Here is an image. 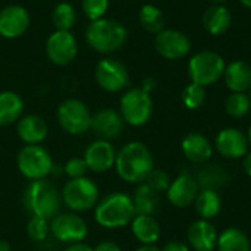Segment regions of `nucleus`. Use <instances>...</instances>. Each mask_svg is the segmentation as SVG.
Masks as SVG:
<instances>
[{"label":"nucleus","instance_id":"nucleus-1","mask_svg":"<svg viewBox=\"0 0 251 251\" xmlns=\"http://www.w3.org/2000/svg\"><path fill=\"white\" fill-rule=\"evenodd\" d=\"M154 169V159L150 149L141 141L126 143L118 153L115 171L128 184H141Z\"/></svg>","mask_w":251,"mask_h":251},{"label":"nucleus","instance_id":"nucleus-2","mask_svg":"<svg viewBox=\"0 0 251 251\" xmlns=\"http://www.w3.org/2000/svg\"><path fill=\"white\" fill-rule=\"evenodd\" d=\"M135 218V209L132 197L115 191L97 201L94 207V219L97 225L106 229H119L132 222Z\"/></svg>","mask_w":251,"mask_h":251},{"label":"nucleus","instance_id":"nucleus-3","mask_svg":"<svg viewBox=\"0 0 251 251\" xmlns=\"http://www.w3.org/2000/svg\"><path fill=\"white\" fill-rule=\"evenodd\" d=\"M126 40L128 29L121 22L106 16L97 21H90L85 29L87 44L101 54H110L121 50Z\"/></svg>","mask_w":251,"mask_h":251},{"label":"nucleus","instance_id":"nucleus-4","mask_svg":"<svg viewBox=\"0 0 251 251\" xmlns=\"http://www.w3.org/2000/svg\"><path fill=\"white\" fill-rule=\"evenodd\" d=\"M24 204L31 216L51 221L60 213L62 196L59 190L47 179L31 181L24 194Z\"/></svg>","mask_w":251,"mask_h":251},{"label":"nucleus","instance_id":"nucleus-5","mask_svg":"<svg viewBox=\"0 0 251 251\" xmlns=\"http://www.w3.org/2000/svg\"><path fill=\"white\" fill-rule=\"evenodd\" d=\"M16 166L26 179L40 181L53 174L54 163L51 154L41 144H25L18 151Z\"/></svg>","mask_w":251,"mask_h":251},{"label":"nucleus","instance_id":"nucleus-6","mask_svg":"<svg viewBox=\"0 0 251 251\" xmlns=\"http://www.w3.org/2000/svg\"><path fill=\"white\" fill-rule=\"evenodd\" d=\"M62 203L75 213L87 212L96 207L99 201V187L88 176L69 179L62 191Z\"/></svg>","mask_w":251,"mask_h":251},{"label":"nucleus","instance_id":"nucleus-7","mask_svg":"<svg viewBox=\"0 0 251 251\" xmlns=\"http://www.w3.org/2000/svg\"><path fill=\"white\" fill-rule=\"evenodd\" d=\"M226 63L224 57L212 50L196 53L188 62V75L191 82L207 87L218 82L225 72Z\"/></svg>","mask_w":251,"mask_h":251},{"label":"nucleus","instance_id":"nucleus-8","mask_svg":"<svg viewBox=\"0 0 251 251\" xmlns=\"http://www.w3.org/2000/svg\"><path fill=\"white\" fill-rule=\"evenodd\" d=\"M119 112L125 124L131 126H143L151 118L153 100L143 88H129L121 97Z\"/></svg>","mask_w":251,"mask_h":251},{"label":"nucleus","instance_id":"nucleus-9","mask_svg":"<svg viewBox=\"0 0 251 251\" xmlns=\"http://www.w3.org/2000/svg\"><path fill=\"white\" fill-rule=\"evenodd\" d=\"M57 122L60 128L71 135H81L91 126L93 113L79 99H66L57 107Z\"/></svg>","mask_w":251,"mask_h":251},{"label":"nucleus","instance_id":"nucleus-10","mask_svg":"<svg viewBox=\"0 0 251 251\" xmlns=\"http://www.w3.org/2000/svg\"><path fill=\"white\" fill-rule=\"evenodd\" d=\"M50 234L60 243L75 244L84 243L88 235L87 222L75 212L57 213L50 221Z\"/></svg>","mask_w":251,"mask_h":251},{"label":"nucleus","instance_id":"nucleus-11","mask_svg":"<svg viewBox=\"0 0 251 251\" xmlns=\"http://www.w3.org/2000/svg\"><path fill=\"white\" fill-rule=\"evenodd\" d=\"M94 78L101 90L106 93H121L128 87L129 74L126 66L112 57L100 59L94 69Z\"/></svg>","mask_w":251,"mask_h":251},{"label":"nucleus","instance_id":"nucleus-12","mask_svg":"<svg viewBox=\"0 0 251 251\" xmlns=\"http://www.w3.org/2000/svg\"><path fill=\"white\" fill-rule=\"evenodd\" d=\"M46 54L57 66L72 63L78 56V41L71 31L54 29L46 41Z\"/></svg>","mask_w":251,"mask_h":251},{"label":"nucleus","instance_id":"nucleus-13","mask_svg":"<svg viewBox=\"0 0 251 251\" xmlns=\"http://www.w3.org/2000/svg\"><path fill=\"white\" fill-rule=\"evenodd\" d=\"M156 51L168 60H179L188 56L191 50V40L179 29L165 28L154 37Z\"/></svg>","mask_w":251,"mask_h":251},{"label":"nucleus","instance_id":"nucleus-14","mask_svg":"<svg viewBox=\"0 0 251 251\" xmlns=\"http://www.w3.org/2000/svg\"><path fill=\"white\" fill-rule=\"evenodd\" d=\"M31 25V15L21 4H9L0 10V37L15 40L22 37Z\"/></svg>","mask_w":251,"mask_h":251},{"label":"nucleus","instance_id":"nucleus-15","mask_svg":"<svg viewBox=\"0 0 251 251\" xmlns=\"http://www.w3.org/2000/svg\"><path fill=\"white\" fill-rule=\"evenodd\" d=\"M116 153L118 151L110 141L97 138L96 141L88 144L82 157L87 163L88 171L94 174H104L115 168Z\"/></svg>","mask_w":251,"mask_h":251},{"label":"nucleus","instance_id":"nucleus-16","mask_svg":"<svg viewBox=\"0 0 251 251\" xmlns=\"http://www.w3.org/2000/svg\"><path fill=\"white\" fill-rule=\"evenodd\" d=\"M125 121L119 110L116 109H101L96 112L91 118L90 129L100 138V140H115L124 131Z\"/></svg>","mask_w":251,"mask_h":251},{"label":"nucleus","instance_id":"nucleus-17","mask_svg":"<svg viewBox=\"0 0 251 251\" xmlns=\"http://www.w3.org/2000/svg\"><path fill=\"white\" fill-rule=\"evenodd\" d=\"M216 150L221 156L228 159H240L249 153V137L237 128L222 129L215 141Z\"/></svg>","mask_w":251,"mask_h":251},{"label":"nucleus","instance_id":"nucleus-18","mask_svg":"<svg viewBox=\"0 0 251 251\" xmlns=\"http://www.w3.org/2000/svg\"><path fill=\"white\" fill-rule=\"evenodd\" d=\"M199 193L200 187L196 178L190 174H181L171 182L166 196L171 204L179 209H185L196 201Z\"/></svg>","mask_w":251,"mask_h":251},{"label":"nucleus","instance_id":"nucleus-19","mask_svg":"<svg viewBox=\"0 0 251 251\" xmlns=\"http://www.w3.org/2000/svg\"><path fill=\"white\" fill-rule=\"evenodd\" d=\"M16 134L24 144H41L49 135V125L40 115H24L16 122Z\"/></svg>","mask_w":251,"mask_h":251},{"label":"nucleus","instance_id":"nucleus-20","mask_svg":"<svg viewBox=\"0 0 251 251\" xmlns=\"http://www.w3.org/2000/svg\"><path fill=\"white\" fill-rule=\"evenodd\" d=\"M218 231L206 219L196 221L188 228V243L196 251H213L218 246Z\"/></svg>","mask_w":251,"mask_h":251},{"label":"nucleus","instance_id":"nucleus-21","mask_svg":"<svg viewBox=\"0 0 251 251\" xmlns=\"http://www.w3.org/2000/svg\"><path fill=\"white\" fill-rule=\"evenodd\" d=\"M181 149L184 156L197 165L206 163L212 154H213V146L212 143L200 132H191L188 134L182 143H181Z\"/></svg>","mask_w":251,"mask_h":251},{"label":"nucleus","instance_id":"nucleus-22","mask_svg":"<svg viewBox=\"0 0 251 251\" xmlns=\"http://www.w3.org/2000/svg\"><path fill=\"white\" fill-rule=\"evenodd\" d=\"M226 87L232 93H246L251 88V66L243 60H235L226 65L224 72Z\"/></svg>","mask_w":251,"mask_h":251},{"label":"nucleus","instance_id":"nucleus-23","mask_svg":"<svg viewBox=\"0 0 251 251\" xmlns=\"http://www.w3.org/2000/svg\"><path fill=\"white\" fill-rule=\"evenodd\" d=\"M25 103L16 91H0V126H10L24 116Z\"/></svg>","mask_w":251,"mask_h":251},{"label":"nucleus","instance_id":"nucleus-24","mask_svg":"<svg viewBox=\"0 0 251 251\" xmlns=\"http://www.w3.org/2000/svg\"><path fill=\"white\" fill-rule=\"evenodd\" d=\"M232 24V15L224 4H212L203 13V26L212 35L225 34Z\"/></svg>","mask_w":251,"mask_h":251},{"label":"nucleus","instance_id":"nucleus-25","mask_svg":"<svg viewBox=\"0 0 251 251\" xmlns=\"http://www.w3.org/2000/svg\"><path fill=\"white\" fill-rule=\"evenodd\" d=\"M131 231L141 246H150L156 244L160 237V224L154 216L135 215L131 222Z\"/></svg>","mask_w":251,"mask_h":251},{"label":"nucleus","instance_id":"nucleus-26","mask_svg":"<svg viewBox=\"0 0 251 251\" xmlns=\"http://www.w3.org/2000/svg\"><path fill=\"white\" fill-rule=\"evenodd\" d=\"M132 203L135 209V215H149L153 216L160 204L159 194L153 191L146 182L138 184L134 196H132Z\"/></svg>","mask_w":251,"mask_h":251},{"label":"nucleus","instance_id":"nucleus-27","mask_svg":"<svg viewBox=\"0 0 251 251\" xmlns=\"http://www.w3.org/2000/svg\"><path fill=\"white\" fill-rule=\"evenodd\" d=\"M196 181L200 187V190H216L221 187H225L231 176L228 175V172L225 171V168L219 166V165H209L206 168H201L197 174H196Z\"/></svg>","mask_w":251,"mask_h":251},{"label":"nucleus","instance_id":"nucleus-28","mask_svg":"<svg viewBox=\"0 0 251 251\" xmlns=\"http://www.w3.org/2000/svg\"><path fill=\"white\" fill-rule=\"evenodd\" d=\"M194 206H196V212L199 213V216L201 219L209 221L221 212L222 200L216 190L204 188V190H200V193L194 201Z\"/></svg>","mask_w":251,"mask_h":251},{"label":"nucleus","instance_id":"nucleus-29","mask_svg":"<svg viewBox=\"0 0 251 251\" xmlns=\"http://www.w3.org/2000/svg\"><path fill=\"white\" fill-rule=\"evenodd\" d=\"M219 251H250L251 244L249 237L238 228H228L218 237Z\"/></svg>","mask_w":251,"mask_h":251},{"label":"nucleus","instance_id":"nucleus-30","mask_svg":"<svg viewBox=\"0 0 251 251\" xmlns=\"http://www.w3.org/2000/svg\"><path fill=\"white\" fill-rule=\"evenodd\" d=\"M138 19H140L141 26L151 34H157L162 29H165V24H166L165 15L154 4L149 3V4L141 6L140 13H138Z\"/></svg>","mask_w":251,"mask_h":251},{"label":"nucleus","instance_id":"nucleus-31","mask_svg":"<svg viewBox=\"0 0 251 251\" xmlns=\"http://www.w3.org/2000/svg\"><path fill=\"white\" fill-rule=\"evenodd\" d=\"M76 10L69 1H59L51 13V21L56 29L71 31V28L76 24Z\"/></svg>","mask_w":251,"mask_h":251},{"label":"nucleus","instance_id":"nucleus-32","mask_svg":"<svg viewBox=\"0 0 251 251\" xmlns=\"http://www.w3.org/2000/svg\"><path fill=\"white\" fill-rule=\"evenodd\" d=\"M225 110L229 116L240 119L250 113L251 100L246 93H232L225 101Z\"/></svg>","mask_w":251,"mask_h":251},{"label":"nucleus","instance_id":"nucleus-33","mask_svg":"<svg viewBox=\"0 0 251 251\" xmlns=\"http://www.w3.org/2000/svg\"><path fill=\"white\" fill-rule=\"evenodd\" d=\"M206 88L199 84H188L182 91V101L188 109H199L206 101Z\"/></svg>","mask_w":251,"mask_h":251},{"label":"nucleus","instance_id":"nucleus-34","mask_svg":"<svg viewBox=\"0 0 251 251\" xmlns=\"http://www.w3.org/2000/svg\"><path fill=\"white\" fill-rule=\"evenodd\" d=\"M26 234L31 241L41 243L50 235V221L38 216H31L26 224Z\"/></svg>","mask_w":251,"mask_h":251},{"label":"nucleus","instance_id":"nucleus-35","mask_svg":"<svg viewBox=\"0 0 251 251\" xmlns=\"http://www.w3.org/2000/svg\"><path fill=\"white\" fill-rule=\"evenodd\" d=\"M81 7L88 21H97L106 16L109 9V0H82Z\"/></svg>","mask_w":251,"mask_h":251},{"label":"nucleus","instance_id":"nucleus-36","mask_svg":"<svg viewBox=\"0 0 251 251\" xmlns=\"http://www.w3.org/2000/svg\"><path fill=\"white\" fill-rule=\"evenodd\" d=\"M153 191H156L157 194L159 193H163V191H168V188H169V185H171V178H169V175L165 172V171H162V169H153L151 172H150V175L147 176V179L144 181Z\"/></svg>","mask_w":251,"mask_h":251},{"label":"nucleus","instance_id":"nucleus-37","mask_svg":"<svg viewBox=\"0 0 251 251\" xmlns=\"http://www.w3.org/2000/svg\"><path fill=\"white\" fill-rule=\"evenodd\" d=\"M87 172H88V168H87V163H85L84 157H72L63 166V174L69 179L82 178V176L87 175Z\"/></svg>","mask_w":251,"mask_h":251},{"label":"nucleus","instance_id":"nucleus-38","mask_svg":"<svg viewBox=\"0 0 251 251\" xmlns=\"http://www.w3.org/2000/svg\"><path fill=\"white\" fill-rule=\"evenodd\" d=\"M162 251H190L188 246L181 243V241H169L165 244L163 249H160Z\"/></svg>","mask_w":251,"mask_h":251},{"label":"nucleus","instance_id":"nucleus-39","mask_svg":"<svg viewBox=\"0 0 251 251\" xmlns=\"http://www.w3.org/2000/svg\"><path fill=\"white\" fill-rule=\"evenodd\" d=\"M93 251H122L121 250V247L116 244V243H113V241H101V243H99Z\"/></svg>","mask_w":251,"mask_h":251},{"label":"nucleus","instance_id":"nucleus-40","mask_svg":"<svg viewBox=\"0 0 251 251\" xmlns=\"http://www.w3.org/2000/svg\"><path fill=\"white\" fill-rule=\"evenodd\" d=\"M63 251H93V247H90L85 243H75V244H69L68 247H65Z\"/></svg>","mask_w":251,"mask_h":251},{"label":"nucleus","instance_id":"nucleus-41","mask_svg":"<svg viewBox=\"0 0 251 251\" xmlns=\"http://www.w3.org/2000/svg\"><path fill=\"white\" fill-rule=\"evenodd\" d=\"M140 88H143L146 93L150 94V93L156 88V81H154V78H146V79L143 81V84H141Z\"/></svg>","mask_w":251,"mask_h":251},{"label":"nucleus","instance_id":"nucleus-42","mask_svg":"<svg viewBox=\"0 0 251 251\" xmlns=\"http://www.w3.org/2000/svg\"><path fill=\"white\" fill-rule=\"evenodd\" d=\"M243 168H244V172L249 175L251 178V151L250 153H247L246 156H244V160H243Z\"/></svg>","mask_w":251,"mask_h":251},{"label":"nucleus","instance_id":"nucleus-43","mask_svg":"<svg viewBox=\"0 0 251 251\" xmlns=\"http://www.w3.org/2000/svg\"><path fill=\"white\" fill-rule=\"evenodd\" d=\"M135 251H162L159 247H156L154 244H150V246H141L138 247Z\"/></svg>","mask_w":251,"mask_h":251},{"label":"nucleus","instance_id":"nucleus-44","mask_svg":"<svg viewBox=\"0 0 251 251\" xmlns=\"http://www.w3.org/2000/svg\"><path fill=\"white\" fill-rule=\"evenodd\" d=\"M0 251H12L10 244L6 240H0Z\"/></svg>","mask_w":251,"mask_h":251},{"label":"nucleus","instance_id":"nucleus-45","mask_svg":"<svg viewBox=\"0 0 251 251\" xmlns=\"http://www.w3.org/2000/svg\"><path fill=\"white\" fill-rule=\"evenodd\" d=\"M240 3L244 6V7H247V9H251V0H240Z\"/></svg>","mask_w":251,"mask_h":251},{"label":"nucleus","instance_id":"nucleus-46","mask_svg":"<svg viewBox=\"0 0 251 251\" xmlns=\"http://www.w3.org/2000/svg\"><path fill=\"white\" fill-rule=\"evenodd\" d=\"M207 1H210V3H213V4H222V3H225L226 0H207Z\"/></svg>","mask_w":251,"mask_h":251},{"label":"nucleus","instance_id":"nucleus-47","mask_svg":"<svg viewBox=\"0 0 251 251\" xmlns=\"http://www.w3.org/2000/svg\"><path fill=\"white\" fill-rule=\"evenodd\" d=\"M247 137H249V141H250V146H251V125H250V128H249V134H247Z\"/></svg>","mask_w":251,"mask_h":251},{"label":"nucleus","instance_id":"nucleus-48","mask_svg":"<svg viewBox=\"0 0 251 251\" xmlns=\"http://www.w3.org/2000/svg\"><path fill=\"white\" fill-rule=\"evenodd\" d=\"M250 100H251V88H250Z\"/></svg>","mask_w":251,"mask_h":251}]
</instances>
